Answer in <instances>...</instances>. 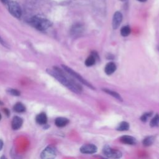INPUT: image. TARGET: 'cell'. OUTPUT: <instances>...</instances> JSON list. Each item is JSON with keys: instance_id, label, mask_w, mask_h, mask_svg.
I'll use <instances>...</instances> for the list:
<instances>
[{"instance_id": "obj_26", "label": "cell", "mask_w": 159, "mask_h": 159, "mask_svg": "<svg viewBox=\"0 0 159 159\" xmlns=\"http://www.w3.org/2000/svg\"><path fill=\"white\" fill-rule=\"evenodd\" d=\"M1 2L4 4H7L9 2V0H1Z\"/></svg>"}, {"instance_id": "obj_4", "label": "cell", "mask_w": 159, "mask_h": 159, "mask_svg": "<svg viewBox=\"0 0 159 159\" xmlns=\"http://www.w3.org/2000/svg\"><path fill=\"white\" fill-rule=\"evenodd\" d=\"M9 12L15 17L20 18L22 15V10L20 5L16 1H11L7 3Z\"/></svg>"}, {"instance_id": "obj_5", "label": "cell", "mask_w": 159, "mask_h": 159, "mask_svg": "<svg viewBox=\"0 0 159 159\" xmlns=\"http://www.w3.org/2000/svg\"><path fill=\"white\" fill-rule=\"evenodd\" d=\"M102 152L104 155H106L107 157L112 158H120L122 155V153L120 151L114 150L107 145H104L102 149Z\"/></svg>"}, {"instance_id": "obj_29", "label": "cell", "mask_w": 159, "mask_h": 159, "mask_svg": "<svg viewBox=\"0 0 159 159\" xmlns=\"http://www.w3.org/2000/svg\"><path fill=\"white\" fill-rule=\"evenodd\" d=\"M1 114H0V120H1Z\"/></svg>"}, {"instance_id": "obj_2", "label": "cell", "mask_w": 159, "mask_h": 159, "mask_svg": "<svg viewBox=\"0 0 159 159\" xmlns=\"http://www.w3.org/2000/svg\"><path fill=\"white\" fill-rule=\"evenodd\" d=\"M30 24L39 30H45L52 25V22L42 17L35 16L32 17L29 21Z\"/></svg>"}, {"instance_id": "obj_19", "label": "cell", "mask_w": 159, "mask_h": 159, "mask_svg": "<svg viewBox=\"0 0 159 159\" xmlns=\"http://www.w3.org/2000/svg\"><path fill=\"white\" fill-rule=\"evenodd\" d=\"M13 109L17 112H23L25 111V107L21 102L16 103L14 105Z\"/></svg>"}, {"instance_id": "obj_22", "label": "cell", "mask_w": 159, "mask_h": 159, "mask_svg": "<svg viewBox=\"0 0 159 159\" xmlns=\"http://www.w3.org/2000/svg\"><path fill=\"white\" fill-rule=\"evenodd\" d=\"M7 93H9L11 95H13V96H18L20 95V92L19 91H17V89H8L7 90Z\"/></svg>"}, {"instance_id": "obj_16", "label": "cell", "mask_w": 159, "mask_h": 159, "mask_svg": "<svg viewBox=\"0 0 159 159\" xmlns=\"http://www.w3.org/2000/svg\"><path fill=\"white\" fill-rule=\"evenodd\" d=\"M129 129V123L125 121H122L117 127L116 130H117L119 131H125V130H128Z\"/></svg>"}, {"instance_id": "obj_3", "label": "cell", "mask_w": 159, "mask_h": 159, "mask_svg": "<svg viewBox=\"0 0 159 159\" xmlns=\"http://www.w3.org/2000/svg\"><path fill=\"white\" fill-rule=\"evenodd\" d=\"M62 68H63L64 71H65L66 73H68V74H70L71 76H73L75 78H76V80H78V81H80L81 83H82L83 84L88 86L89 88L93 89H94V87L91 84H90L88 81H87L85 79H84L80 75H79L78 73H77L76 72H75L74 70H73L71 68H69L68 66H66V65H61Z\"/></svg>"}, {"instance_id": "obj_18", "label": "cell", "mask_w": 159, "mask_h": 159, "mask_svg": "<svg viewBox=\"0 0 159 159\" xmlns=\"http://www.w3.org/2000/svg\"><path fill=\"white\" fill-rule=\"evenodd\" d=\"M155 140V137L153 136H148L144 139L143 140V144L145 147H148L153 144Z\"/></svg>"}, {"instance_id": "obj_13", "label": "cell", "mask_w": 159, "mask_h": 159, "mask_svg": "<svg viewBox=\"0 0 159 159\" xmlns=\"http://www.w3.org/2000/svg\"><path fill=\"white\" fill-rule=\"evenodd\" d=\"M35 120H36V122L39 124H41V125L45 124L47 122V117L45 113L42 112L38 114L36 116Z\"/></svg>"}, {"instance_id": "obj_28", "label": "cell", "mask_w": 159, "mask_h": 159, "mask_svg": "<svg viewBox=\"0 0 159 159\" xmlns=\"http://www.w3.org/2000/svg\"><path fill=\"white\" fill-rule=\"evenodd\" d=\"M2 104H3V103L0 101V105H2Z\"/></svg>"}, {"instance_id": "obj_15", "label": "cell", "mask_w": 159, "mask_h": 159, "mask_svg": "<svg viewBox=\"0 0 159 159\" xmlns=\"http://www.w3.org/2000/svg\"><path fill=\"white\" fill-rule=\"evenodd\" d=\"M102 91H104L105 93L109 94V95L113 96L116 99H118V100H119L120 101H122V97L120 96V95L118 93H117L116 91H112V90H110L109 89H102Z\"/></svg>"}, {"instance_id": "obj_17", "label": "cell", "mask_w": 159, "mask_h": 159, "mask_svg": "<svg viewBox=\"0 0 159 159\" xmlns=\"http://www.w3.org/2000/svg\"><path fill=\"white\" fill-rule=\"evenodd\" d=\"M96 63V57L93 55H91L89 56L85 60L84 63L87 66H91Z\"/></svg>"}, {"instance_id": "obj_24", "label": "cell", "mask_w": 159, "mask_h": 159, "mask_svg": "<svg viewBox=\"0 0 159 159\" xmlns=\"http://www.w3.org/2000/svg\"><path fill=\"white\" fill-rule=\"evenodd\" d=\"M0 43L1 44V45H2L4 47H7V48H9V47H8V45H7V43L0 37Z\"/></svg>"}, {"instance_id": "obj_12", "label": "cell", "mask_w": 159, "mask_h": 159, "mask_svg": "<svg viewBox=\"0 0 159 159\" xmlns=\"http://www.w3.org/2000/svg\"><path fill=\"white\" fill-rule=\"evenodd\" d=\"M69 122V120L68 119L65 117H57L55 120V125L58 127H63L65 125H66Z\"/></svg>"}, {"instance_id": "obj_30", "label": "cell", "mask_w": 159, "mask_h": 159, "mask_svg": "<svg viewBox=\"0 0 159 159\" xmlns=\"http://www.w3.org/2000/svg\"><path fill=\"white\" fill-rule=\"evenodd\" d=\"M158 50H159V47H158Z\"/></svg>"}, {"instance_id": "obj_23", "label": "cell", "mask_w": 159, "mask_h": 159, "mask_svg": "<svg viewBox=\"0 0 159 159\" xmlns=\"http://www.w3.org/2000/svg\"><path fill=\"white\" fill-rule=\"evenodd\" d=\"M152 112H147V113L143 114L141 116L140 120H141L142 121L144 122H146V121L147 120L148 118L152 116Z\"/></svg>"}, {"instance_id": "obj_6", "label": "cell", "mask_w": 159, "mask_h": 159, "mask_svg": "<svg viewBox=\"0 0 159 159\" xmlns=\"http://www.w3.org/2000/svg\"><path fill=\"white\" fill-rule=\"evenodd\" d=\"M56 156V151L54 148L52 147H46L42 152L40 157L43 159L54 158Z\"/></svg>"}, {"instance_id": "obj_25", "label": "cell", "mask_w": 159, "mask_h": 159, "mask_svg": "<svg viewBox=\"0 0 159 159\" xmlns=\"http://www.w3.org/2000/svg\"><path fill=\"white\" fill-rule=\"evenodd\" d=\"M3 147V142L2 140L0 139V150H1V149Z\"/></svg>"}, {"instance_id": "obj_20", "label": "cell", "mask_w": 159, "mask_h": 159, "mask_svg": "<svg viewBox=\"0 0 159 159\" xmlns=\"http://www.w3.org/2000/svg\"><path fill=\"white\" fill-rule=\"evenodd\" d=\"M130 33V28L128 25H125L122 27L120 29V34L123 37L128 36Z\"/></svg>"}, {"instance_id": "obj_10", "label": "cell", "mask_w": 159, "mask_h": 159, "mask_svg": "<svg viewBox=\"0 0 159 159\" xmlns=\"http://www.w3.org/2000/svg\"><path fill=\"white\" fill-rule=\"evenodd\" d=\"M120 140L122 143L128 145H134L136 143L135 139L130 135H123L120 138Z\"/></svg>"}, {"instance_id": "obj_7", "label": "cell", "mask_w": 159, "mask_h": 159, "mask_svg": "<svg viewBox=\"0 0 159 159\" xmlns=\"http://www.w3.org/2000/svg\"><path fill=\"white\" fill-rule=\"evenodd\" d=\"M98 148L96 145L93 144H85L81 147L80 152L85 154H92L97 152Z\"/></svg>"}, {"instance_id": "obj_1", "label": "cell", "mask_w": 159, "mask_h": 159, "mask_svg": "<svg viewBox=\"0 0 159 159\" xmlns=\"http://www.w3.org/2000/svg\"><path fill=\"white\" fill-rule=\"evenodd\" d=\"M47 72L73 92L80 93L82 91V88L81 86L76 83L74 80L68 77L66 74L59 68L54 66L53 70L47 69Z\"/></svg>"}, {"instance_id": "obj_21", "label": "cell", "mask_w": 159, "mask_h": 159, "mask_svg": "<svg viewBox=\"0 0 159 159\" xmlns=\"http://www.w3.org/2000/svg\"><path fill=\"white\" fill-rule=\"evenodd\" d=\"M159 125V115L156 114L150 120V125L152 127H157Z\"/></svg>"}, {"instance_id": "obj_27", "label": "cell", "mask_w": 159, "mask_h": 159, "mask_svg": "<svg viewBox=\"0 0 159 159\" xmlns=\"http://www.w3.org/2000/svg\"><path fill=\"white\" fill-rule=\"evenodd\" d=\"M138 1H139V2H145V1H147V0H137Z\"/></svg>"}, {"instance_id": "obj_9", "label": "cell", "mask_w": 159, "mask_h": 159, "mask_svg": "<svg viewBox=\"0 0 159 159\" xmlns=\"http://www.w3.org/2000/svg\"><path fill=\"white\" fill-rule=\"evenodd\" d=\"M22 123H23V120L22 118L18 116H15L13 117L11 122L12 128L14 130H17L21 127Z\"/></svg>"}, {"instance_id": "obj_31", "label": "cell", "mask_w": 159, "mask_h": 159, "mask_svg": "<svg viewBox=\"0 0 159 159\" xmlns=\"http://www.w3.org/2000/svg\"><path fill=\"white\" fill-rule=\"evenodd\" d=\"M122 1H123V0H122Z\"/></svg>"}, {"instance_id": "obj_14", "label": "cell", "mask_w": 159, "mask_h": 159, "mask_svg": "<svg viewBox=\"0 0 159 159\" xmlns=\"http://www.w3.org/2000/svg\"><path fill=\"white\" fill-rule=\"evenodd\" d=\"M83 32V27L81 25H80L79 24L75 25L71 30V34L72 35L78 36L80 34H81Z\"/></svg>"}, {"instance_id": "obj_8", "label": "cell", "mask_w": 159, "mask_h": 159, "mask_svg": "<svg viewBox=\"0 0 159 159\" xmlns=\"http://www.w3.org/2000/svg\"><path fill=\"white\" fill-rule=\"evenodd\" d=\"M122 20V15L119 11H116L112 18V26L114 29H117L119 25L121 24V22Z\"/></svg>"}, {"instance_id": "obj_11", "label": "cell", "mask_w": 159, "mask_h": 159, "mask_svg": "<svg viewBox=\"0 0 159 159\" xmlns=\"http://www.w3.org/2000/svg\"><path fill=\"white\" fill-rule=\"evenodd\" d=\"M116 65L114 62H112V61L107 63L104 68V71L108 75L112 74L116 71Z\"/></svg>"}]
</instances>
